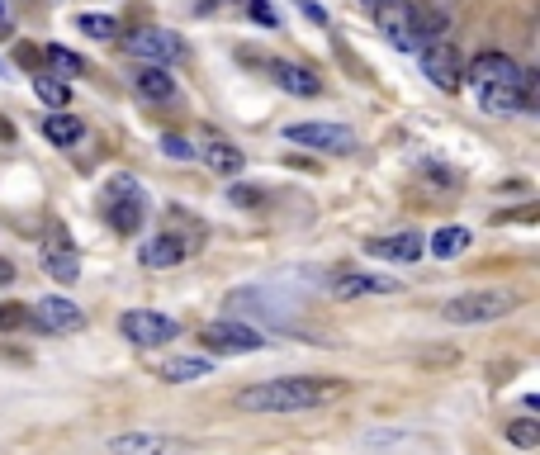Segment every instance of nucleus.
Returning a JSON list of instances; mask_svg holds the SVG:
<instances>
[{
    "mask_svg": "<svg viewBox=\"0 0 540 455\" xmlns=\"http://www.w3.org/2000/svg\"><path fill=\"white\" fill-rule=\"evenodd\" d=\"M109 455H190V441L171 432H124L105 441Z\"/></svg>",
    "mask_w": 540,
    "mask_h": 455,
    "instance_id": "nucleus-10",
    "label": "nucleus"
},
{
    "mask_svg": "<svg viewBox=\"0 0 540 455\" xmlns=\"http://www.w3.org/2000/svg\"><path fill=\"white\" fill-rule=\"evenodd\" d=\"M214 370V361L209 356H171V361L157 365V380L166 384H190V380H204Z\"/></svg>",
    "mask_w": 540,
    "mask_h": 455,
    "instance_id": "nucleus-20",
    "label": "nucleus"
},
{
    "mask_svg": "<svg viewBox=\"0 0 540 455\" xmlns=\"http://www.w3.org/2000/svg\"><path fill=\"white\" fill-rule=\"evenodd\" d=\"M342 394V380H308V375H285V380H266L252 384L237 394V408L242 413H304V408H318V403L337 399Z\"/></svg>",
    "mask_w": 540,
    "mask_h": 455,
    "instance_id": "nucleus-1",
    "label": "nucleus"
},
{
    "mask_svg": "<svg viewBox=\"0 0 540 455\" xmlns=\"http://www.w3.org/2000/svg\"><path fill=\"white\" fill-rule=\"evenodd\" d=\"M256 190H261V185H233V190H228V200H233V204H261Z\"/></svg>",
    "mask_w": 540,
    "mask_h": 455,
    "instance_id": "nucleus-31",
    "label": "nucleus"
},
{
    "mask_svg": "<svg viewBox=\"0 0 540 455\" xmlns=\"http://www.w3.org/2000/svg\"><path fill=\"white\" fill-rule=\"evenodd\" d=\"M119 332H124V342H133L138 351H157V346L176 342L180 323L166 318V313H152V309H128L124 318H119Z\"/></svg>",
    "mask_w": 540,
    "mask_h": 455,
    "instance_id": "nucleus-4",
    "label": "nucleus"
},
{
    "mask_svg": "<svg viewBox=\"0 0 540 455\" xmlns=\"http://www.w3.org/2000/svg\"><path fill=\"white\" fill-rule=\"evenodd\" d=\"M199 342L209 351H218V356H256L266 346V337L256 328H247V323H237V318H218V323H209L199 332Z\"/></svg>",
    "mask_w": 540,
    "mask_h": 455,
    "instance_id": "nucleus-5",
    "label": "nucleus"
},
{
    "mask_svg": "<svg viewBox=\"0 0 540 455\" xmlns=\"http://www.w3.org/2000/svg\"><path fill=\"white\" fill-rule=\"evenodd\" d=\"M507 441H512V446H522V451L540 446V422H536V418H517V422H507Z\"/></svg>",
    "mask_w": 540,
    "mask_h": 455,
    "instance_id": "nucleus-27",
    "label": "nucleus"
},
{
    "mask_svg": "<svg viewBox=\"0 0 540 455\" xmlns=\"http://www.w3.org/2000/svg\"><path fill=\"white\" fill-rule=\"evenodd\" d=\"M34 95L43 100V105H53V110H62V105L72 100V91H67V81H62V76H53V72L34 76Z\"/></svg>",
    "mask_w": 540,
    "mask_h": 455,
    "instance_id": "nucleus-24",
    "label": "nucleus"
},
{
    "mask_svg": "<svg viewBox=\"0 0 540 455\" xmlns=\"http://www.w3.org/2000/svg\"><path fill=\"white\" fill-rule=\"evenodd\" d=\"M24 323H29V309H15V304L5 309L0 304V328H24Z\"/></svg>",
    "mask_w": 540,
    "mask_h": 455,
    "instance_id": "nucleus-30",
    "label": "nucleus"
},
{
    "mask_svg": "<svg viewBox=\"0 0 540 455\" xmlns=\"http://www.w3.org/2000/svg\"><path fill=\"white\" fill-rule=\"evenodd\" d=\"M100 214H105V223L114 233H138L147 219V195H143V185H138V176H109Z\"/></svg>",
    "mask_w": 540,
    "mask_h": 455,
    "instance_id": "nucleus-2",
    "label": "nucleus"
},
{
    "mask_svg": "<svg viewBox=\"0 0 540 455\" xmlns=\"http://www.w3.org/2000/svg\"><path fill=\"white\" fill-rule=\"evenodd\" d=\"M76 29H81L86 38H100V43H114V38H119V24H114L109 15H81L76 19Z\"/></svg>",
    "mask_w": 540,
    "mask_h": 455,
    "instance_id": "nucleus-26",
    "label": "nucleus"
},
{
    "mask_svg": "<svg viewBox=\"0 0 540 455\" xmlns=\"http://www.w3.org/2000/svg\"><path fill=\"white\" fill-rule=\"evenodd\" d=\"M479 105H484V114H526L531 110V91L526 86H484L479 91Z\"/></svg>",
    "mask_w": 540,
    "mask_h": 455,
    "instance_id": "nucleus-17",
    "label": "nucleus"
},
{
    "mask_svg": "<svg viewBox=\"0 0 540 455\" xmlns=\"http://www.w3.org/2000/svg\"><path fill=\"white\" fill-rule=\"evenodd\" d=\"M0 19H5V0H0Z\"/></svg>",
    "mask_w": 540,
    "mask_h": 455,
    "instance_id": "nucleus-34",
    "label": "nucleus"
},
{
    "mask_svg": "<svg viewBox=\"0 0 540 455\" xmlns=\"http://www.w3.org/2000/svg\"><path fill=\"white\" fill-rule=\"evenodd\" d=\"M474 242V233L469 228H460V223H450V228H436L432 233V256H441V261H450V256H460Z\"/></svg>",
    "mask_w": 540,
    "mask_h": 455,
    "instance_id": "nucleus-22",
    "label": "nucleus"
},
{
    "mask_svg": "<svg viewBox=\"0 0 540 455\" xmlns=\"http://www.w3.org/2000/svg\"><path fill=\"white\" fill-rule=\"evenodd\" d=\"M180 256H185V242L162 233V237H152V242H143L138 261H143L147 271H171V266H180Z\"/></svg>",
    "mask_w": 540,
    "mask_h": 455,
    "instance_id": "nucleus-19",
    "label": "nucleus"
},
{
    "mask_svg": "<svg viewBox=\"0 0 540 455\" xmlns=\"http://www.w3.org/2000/svg\"><path fill=\"white\" fill-rule=\"evenodd\" d=\"M48 67H53V76H86V57H76L72 48L48 43Z\"/></svg>",
    "mask_w": 540,
    "mask_h": 455,
    "instance_id": "nucleus-25",
    "label": "nucleus"
},
{
    "mask_svg": "<svg viewBox=\"0 0 540 455\" xmlns=\"http://www.w3.org/2000/svg\"><path fill=\"white\" fill-rule=\"evenodd\" d=\"M133 91L143 100H152V105H166V100H176V76L166 67H157V62H147V67L133 72Z\"/></svg>",
    "mask_w": 540,
    "mask_h": 455,
    "instance_id": "nucleus-15",
    "label": "nucleus"
},
{
    "mask_svg": "<svg viewBox=\"0 0 540 455\" xmlns=\"http://www.w3.org/2000/svg\"><path fill=\"white\" fill-rule=\"evenodd\" d=\"M285 138L299 147H313V152H332V157L351 152V128L346 124H289Z\"/></svg>",
    "mask_w": 540,
    "mask_h": 455,
    "instance_id": "nucleus-11",
    "label": "nucleus"
},
{
    "mask_svg": "<svg viewBox=\"0 0 540 455\" xmlns=\"http://www.w3.org/2000/svg\"><path fill=\"white\" fill-rule=\"evenodd\" d=\"M247 10H252L256 24H266V29H280V10H275L270 0H247Z\"/></svg>",
    "mask_w": 540,
    "mask_h": 455,
    "instance_id": "nucleus-29",
    "label": "nucleus"
},
{
    "mask_svg": "<svg viewBox=\"0 0 540 455\" xmlns=\"http://www.w3.org/2000/svg\"><path fill=\"white\" fill-rule=\"evenodd\" d=\"M162 152L166 157H176V162H190V157H199V147H190L180 133H162Z\"/></svg>",
    "mask_w": 540,
    "mask_h": 455,
    "instance_id": "nucleus-28",
    "label": "nucleus"
},
{
    "mask_svg": "<svg viewBox=\"0 0 540 455\" xmlns=\"http://www.w3.org/2000/svg\"><path fill=\"white\" fill-rule=\"evenodd\" d=\"M360 5H365V10H379V5H389V0H360Z\"/></svg>",
    "mask_w": 540,
    "mask_h": 455,
    "instance_id": "nucleus-33",
    "label": "nucleus"
},
{
    "mask_svg": "<svg viewBox=\"0 0 540 455\" xmlns=\"http://www.w3.org/2000/svg\"><path fill=\"white\" fill-rule=\"evenodd\" d=\"M199 157H204V162L214 166L218 176H237V171L247 166V157H242V152H237L233 143H209L204 152H199Z\"/></svg>",
    "mask_w": 540,
    "mask_h": 455,
    "instance_id": "nucleus-23",
    "label": "nucleus"
},
{
    "mask_svg": "<svg viewBox=\"0 0 540 455\" xmlns=\"http://www.w3.org/2000/svg\"><path fill=\"white\" fill-rule=\"evenodd\" d=\"M43 138L48 143H57V147H76L81 143V133H86V124L76 119V114H43Z\"/></svg>",
    "mask_w": 540,
    "mask_h": 455,
    "instance_id": "nucleus-21",
    "label": "nucleus"
},
{
    "mask_svg": "<svg viewBox=\"0 0 540 455\" xmlns=\"http://www.w3.org/2000/svg\"><path fill=\"white\" fill-rule=\"evenodd\" d=\"M0 285H15V266H10L5 256H0Z\"/></svg>",
    "mask_w": 540,
    "mask_h": 455,
    "instance_id": "nucleus-32",
    "label": "nucleus"
},
{
    "mask_svg": "<svg viewBox=\"0 0 540 455\" xmlns=\"http://www.w3.org/2000/svg\"><path fill=\"white\" fill-rule=\"evenodd\" d=\"M270 81H275L280 91L299 95V100H313V95L323 91V81L308 72V67H294V62H270Z\"/></svg>",
    "mask_w": 540,
    "mask_h": 455,
    "instance_id": "nucleus-18",
    "label": "nucleus"
},
{
    "mask_svg": "<svg viewBox=\"0 0 540 455\" xmlns=\"http://www.w3.org/2000/svg\"><path fill=\"white\" fill-rule=\"evenodd\" d=\"M422 247H427V242L417 233H389V237H370V242H365V252L375 256V261H398V266H403V261H417Z\"/></svg>",
    "mask_w": 540,
    "mask_h": 455,
    "instance_id": "nucleus-14",
    "label": "nucleus"
},
{
    "mask_svg": "<svg viewBox=\"0 0 540 455\" xmlns=\"http://www.w3.org/2000/svg\"><path fill=\"white\" fill-rule=\"evenodd\" d=\"M465 81L474 86V91H484V86H526V91H531V86H536V76L522 72L507 53H479L474 62H469Z\"/></svg>",
    "mask_w": 540,
    "mask_h": 455,
    "instance_id": "nucleus-6",
    "label": "nucleus"
},
{
    "mask_svg": "<svg viewBox=\"0 0 540 455\" xmlns=\"http://www.w3.org/2000/svg\"><path fill=\"white\" fill-rule=\"evenodd\" d=\"M517 309V299L503 290H469V294H455L441 304V318L455 323V328H474V323H498L507 313Z\"/></svg>",
    "mask_w": 540,
    "mask_h": 455,
    "instance_id": "nucleus-3",
    "label": "nucleus"
},
{
    "mask_svg": "<svg viewBox=\"0 0 540 455\" xmlns=\"http://www.w3.org/2000/svg\"><path fill=\"white\" fill-rule=\"evenodd\" d=\"M422 72L441 91H460L465 86V67H460V48L450 38H427L422 43Z\"/></svg>",
    "mask_w": 540,
    "mask_h": 455,
    "instance_id": "nucleus-7",
    "label": "nucleus"
},
{
    "mask_svg": "<svg viewBox=\"0 0 540 455\" xmlns=\"http://www.w3.org/2000/svg\"><path fill=\"white\" fill-rule=\"evenodd\" d=\"M43 271L53 275V280H62V285H72L76 275H81V256H76V247L62 233L43 247Z\"/></svg>",
    "mask_w": 540,
    "mask_h": 455,
    "instance_id": "nucleus-16",
    "label": "nucleus"
},
{
    "mask_svg": "<svg viewBox=\"0 0 540 455\" xmlns=\"http://www.w3.org/2000/svg\"><path fill=\"white\" fill-rule=\"evenodd\" d=\"M29 323H38L43 332H81L86 328V309L67 294H43V299L29 304Z\"/></svg>",
    "mask_w": 540,
    "mask_h": 455,
    "instance_id": "nucleus-8",
    "label": "nucleus"
},
{
    "mask_svg": "<svg viewBox=\"0 0 540 455\" xmlns=\"http://www.w3.org/2000/svg\"><path fill=\"white\" fill-rule=\"evenodd\" d=\"M124 53L138 57V62H157V67H171L185 57V43H180L171 29H138V34L124 38Z\"/></svg>",
    "mask_w": 540,
    "mask_h": 455,
    "instance_id": "nucleus-9",
    "label": "nucleus"
},
{
    "mask_svg": "<svg viewBox=\"0 0 540 455\" xmlns=\"http://www.w3.org/2000/svg\"><path fill=\"white\" fill-rule=\"evenodd\" d=\"M327 290L337 294V299H370V294H398L394 275H379V271H337L327 280Z\"/></svg>",
    "mask_w": 540,
    "mask_h": 455,
    "instance_id": "nucleus-12",
    "label": "nucleus"
},
{
    "mask_svg": "<svg viewBox=\"0 0 540 455\" xmlns=\"http://www.w3.org/2000/svg\"><path fill=\"white\" fill-rule=\"evenodd\" d=\"M375 19H379V29H384V38H389L394 48H403V53L422 48V43H417V24H413V5H408V0H389V5H379Z\"/></svg>",
    "mask_w": 540,
    "mask_h": 455,
    "instance_id": "nucleus-13",
    "label": "nucleus"
}]
</instances>
